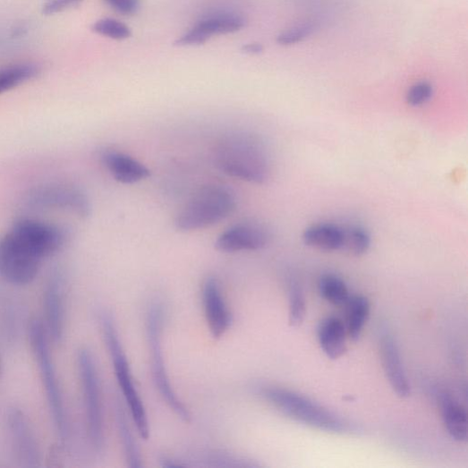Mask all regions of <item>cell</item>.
Listing matches in <instances>:
<instances>
[{
	"mask_svg": "<svg viewBox=\"0 0 468 468\" xmlns=\"http://www.w3.org/2000/svg\"><path fill=\"white\" fill-rule=\"evenodd\" d=\"M440 407L445 427L457 442L467 439V413L465 408L447 393L440 396Z\"/></svg>",
	"mask_w": 468,
	"mask_h": 468,
	"instance_id": "cell-18",
	"label": "cell"
},
{
	"mask_svg": "<svg viewBox=\"0 0 468 468\" xmlns=\"http://www.w3.org/2000/svg\"><path fill=\"white\" fill-rule=\"evenodd\" d=\"M82 2L83 0H47L42 7V13L47 16L61 13L79 7Z\"/></svg>",
	"mask_w": 468,
	"mask_h": 468,
	"instance_id": "cell-30",
	"label": "cell"
},
{
	"mask_svg": "<svg viewBox=\"0 0 468 468\" xmlns=\"http://www.w3.org/2000/svg\"><path fill=\"white\" fill-rule=\"evenodd\" d=\"M345 324L337 318L330 317L322 320L318 329L319 345L331 360L343 357L347 352Z\"/></svg>",
	"mask_w": 468,
	"mask_h": 468,
	"instance_id": "cell-17",
	"label": "cell"
},
{
	"mask_svg": "<svg viewBox=\"0 0 468 468\" xmlns=\"http://www.w3.org/2000/svg\"><path fill=\"white\" fill-rule=\"evenodd\" d=\"M319 290L323 299L334 306H345L351 297L345 282L332 274L319 278Z\"/></svg>",
	"mask_w": 468,
	"mask_h": 468,
	"instance_id": "cell-23",
	"label": "cell"
},
{
	"mask_svg": "<svg viewBox=\"0 0 468 468\" xmlns=\"http://www.w3.org/2000/svg\"><path fill=\"white\" fill-rule=\"evenodd\" d=\"M433 95L432 84L428 81H420L409 89L406 101L411 106L416 107L430 102Z\"/></svg>",
	"mask_w": 468,
	"mask_h": 468,
	"instance_id": "cell-29",
	"label": "cell"
},
{
	"mask_svg": "<svg viewBox=\"0 0 468 468\" xmlns=\"http://www.w3.org/2000/svg\"><path fill=\"white\" fill-rule=\"evenodd\" d=\"M92 30L102 36L115 40H123L132 36V30L123 22L115 19H102L98 21Z\"/></svg>",
	"mask_w": 468,
	"mask_h": 468,
	"instance_id": "cell-27",
	"label": "cell"
},
{
	"mask_svg": "<svg viewBox=\"0 0 468 468\" xmlns=\"http://www.w3.org/2000/svg\"><path fill=\"white\" fill-rule=\"evenodd\" d=\"M306 317V302L302 286L291 279L289 283V325L300 327Z\"/></svg>",
	"mask_w": 468,
	"mask_h": 468,
	"instance_id": "cell-26",
	"label": "cell"
},
{
	"mask_svg": "<svg viewBox=\"0 0 468 468\" xmlns=\"http://www.w3.org/2000/svg\"><path fill=\"white\" fill-rule=\"evenodd\" d=\"M100 157L111 176L120 183L135 184L150 176V170L144 164L118 150L106 149Z\"/></svg>",
	"mask_w": 468,
	"mask_h": 468,
	"instance_id": "cell-16",
	"label": "cell"
},
{
	"mask_svg": "<svg viewBox=\"0 0 468 468\" xmlns=\"http://www.w3.org/2000/svg\"><path fill=\"white\" fill-rule=\"evenodd\" d=\"M65 230L30 219L17 221L0 238V277L14 285H27L37 277L42 263L64 246Z\"/></svg>",
	"mask_w": 468,
	"mask_h": 468,
	"instance_id": "cell-1",
	"label": "cell"
},
{
	"mask_svg": "<svg viewBox=\"0 0 468 468\" xmlns=\"http://www.w3.org/2000/svg\"><path fill=\"white\" fill-rule=\"evenodd\" d=\"M215 161L223 174L243 182L263 184L270 177L268 148L252 133L234 132L224 137L216 148Z\"/></svg>",
	"mask_w": 468,
	"mask_h": 468,
	"instance_id": "cell-2",
	"label": "cell"
},
{
	"mask_svg": "<svg viewBox=\"0 0 468 468\" xmlns=\"http://www.w3.org/2000/svg\"><path fill=\"white\" fill-rule=\"evenodd\" d=\"M115 420L127 464L132 468L142 467V458L137 442L132 432L130 423L127 421L124 411L118 404L115 408Z\"/></svg>",
	"mask_w": 468,
	"mask_h": 468,
	"instance_id": "cell-21",
	"label": "cell"
},
{
	"mask_svg": "<svg viewBox=\"0 0 468 468\" xmlns=\"http://www.w3.org/2000/svg\"><path fill=\"white\" fill-rule=\"evenodd\" d=\"M242 51L250 55H259L264 52V47L259 42H251V44L244 45Z\"/></svg>",
	"mask_w": 468,
	"mask_h": 468,
	"instance_id": "cell-32",
	"label": "cell"
},
{
	"mask_svg": "<svg viewBox=\"0 0 468 468\" xmlns=\"http://www.w3.org/2000/svg\"><path fill=\"white\" fill-rule=\"evenodd\" d=\"M343 248L345 251L361 257L370 247V235L366 229L360 225H352L343 227Z\"/></svg>",
	"mask_w": 468,
	"mask_h": 468,
	"instance_id": "cell-25",
	"label": "cell"
},
{
	"mask_svg": "<svg viewBox=\"0 0 468 468\" xmlns=\"http://www.w3.org/2000/svg\"><path fill=\"white\" fill-rule=\"evenodd\" d=\"M7 427L17 460L22 466L37 467L39 447L30 421L23 411L12 407L7 412Z\"/></svg>",
	"mask_w": 468,
	"mask_h": 468,
	"instance_id": "cell-11",
	"label": "cell"
},
{
	"mask_svg": "<svg viewBox=\"0 0 468 468\" xmlns=\"http://www.w3.org/2000/svg\"><path fill=\"white\" fill-rule=\"evenodd\" d=\"M3 373V362H2V357H0V376H2Z\"/></svg>",
	"mask_w": 468,
	"mask_h": 468,
	"instance_id": "cell-33",
	"label": "cell"
},
{
	"mask_svg": "<svg viewBox=\"0 0 468 468\" xmlns=\"http://www.w3.org/2000/svg\"><path fill=\"white\" fill-rule=\"evenodd\" d=\"M113 10L123 15H134L140 8V0H105Z\"/></svg>",
	"mask_w": 468,
	"mask_h": 468,
	"instance_id": "cell-31",
	"label": "cell"
},
{
	"mask_svg": "<svg viewBox=\"0 0 468 468\" xmlns=\"http://www.w3.org/2000/svg\"><path fill=\"white\" fill-rule=\"evenodd\" d=\"M194 461L206 467H259L260 464L251 460L225 453L224 451L208 450L194 455Z\"/></svg>",
	"mask_w": 468,
	"mask_h": 468,
	"instance_id": "cell-24",
	"label": "cell"
},
{
	"mask_svg": "<svg viewBox=\"0 0 468 468\" xmlns=\"http://www.w3.org/2000/svg\"><path fill=\"white\" fill-rule=\"evenodd\" d=\"M38 73V66L31 63L18 64L0 69V95L20 87L34 79Z\"/></svg>",
	"mask_w": 468,
	"mask_h": 468,
	"instance_id": "cell-22",
	"label": "cell"
},
{
	"mask_svg": "<svg viewBox=\"0 0 468 468\" xmlns=\"http://www.w3.org/2000/svg\"><path fill=\"white\" fill-rule=\"evenodd\" d=\"M202 303L211 336L217 339L221 338L232 327L234 319L217 277H208L204 280Z\"/></svg>",
	"mask_w": 468,
	"mask_h": 468,
	"instance_id": "cell-13",
	"label": "cell"
},
{
	"mask_svg": "<svg viewBox=\"0 0 468 468\" xmlns=\"http://www.w3.org/2000/svg\"><path fill=\"white\" fill-rule=\"evenodd\" d=\"M346 330L349 336L356 342L362 335L370 313V304L363 295L351 296L346 303Z\"/></svg>",
	"mask_w": 468,
	"mask_h": 468,
	"instance_id": "cell-20",
	"label": "cell"
},
{
	"mask_svg": "<svg viewBox=\"0 0 468 468\" xmlns=\"http://www.w3.org/2000/svg\"><path fill=\"white\" fill-rule=\"evenodd\" d=\"M27 201L31 206L67 209L82 218L91 214V203L87 194L76 187L64 184L37 187L30 191Z\"/></svg>",
	"mask_w": 468,
	"mask_h": 468,
	"instance_id": "cell-9",
	"label": "cell"
},
{
	"mask_svg": "<svg viewBox=\"0 0 468 468\" xmlns=\"http://www.w3.org/2000/svg\"><path fill=\"white\" fill-rule=\"evenodd\" d=\"M165 319L164 306L160 302H154L148 309L146 317V333L151 355V369L154 384L167 406L183 421L189 422L191 414L183 402L174 390L164 362L162 348V332Z\"/></svg>",
	"mask_w": 468,
	"mask_h": 468,
	"instance_id": "cell-7",
	"label": "cell"
},
{
	"mask_svg": "<svg viewBox=\"0 0 468 468\" xmlns=\"http://www.w3.org/2000/svg\"><path fill=\"white\" fill-rule=\"evenodd\" d=\"M305 243L311 247L331 251L342 250L343 227L333 224H318L308 227L303 234Z\"/></svg>",
	"mask_w": 468,
	"mask_h": 468,
	"instance_id": "cell-19",
	"label": "cell"
},
{
	"mask_svg": "<svg viewBox=\"0 0 468 468\" xmlns=\"http://www.w3.org/2000/svg\"><path fill=\"white\" fill-rule=\"evenodd\" d=\"M379 346L382 365L393 390L399 397L408 398L411 396V386L394 336L389 332L382 333Z\"/></svg>",
	"mask_w": 468,
	"mask_h": 468,
	"instance_id": "cell-15",
	"label": "cell"
},
{
	"mask_svg": "<svg viewBox=\"0 0 468 468\" xmlns=\"http://www.w3.org/2000/svg\"><path fill=\"white\" fill-rule=\"evenodd\" d=\"M270 241L268 230L260 224L243 222L223 232L216 242V247L223 252L258 251L265 248Z\"/></svg>",
	"mask_w": 468,
	"mask_h": 468,
	"instance_id": "cell-14",
	"label": "cell"
},
{
	"mask_svg": "<svg viewBox=\"0 0 468 468\" xmlns=\"http://www.w3.org/2000/svg\"><path fill=\"white\" fill-rule=\"evenodd\" d=\"M259 394L285 415L309 427L335 434L358 433L355 424L300 394L276 387H259Z\"/></svg>",
	"mask_w": 468,
	"mask_h": 468,
	"instance_id": "cell-3",
	"label": "cell"
},
{
	"mask_svg": "<svg viewBox=\"0 0 468 468\" xmlns=\"http://www.w3.org/2000/svg\"><path fill=\"white\" fill-rule=\"evenodd\" d=\"M46 328L55 344L64 338L66 318V288L61 272H54L48 278L44 291Z\"/></svg>",
	"mask_w": 468,
	"mask_h": 468,
	"instance_id": "cell-12",
	"label": "cell"
},
{
	"mask_svg": "<svg viewBox=\"0 0 468 468\" xmlns=\"http://www.w3.org/2000/svg\"><path fill=\"white\" fill-rule=\"evenodd\" d=\"M246 20L243 15L230 12H221L202 18L190 30L176 41L179 47H198L215 35L234 33L245 27Z\"/></svg>",
	"mask_w": 468,
	"mask_h": 468,
	"instance_id": "cell-10",
	"label": "cell"
},
{
	"mask_svg": "<svg viewBox=\"0 0 468 468\" xmlns=\"http://www.w3.org/2000/svg\"><path fill=\"white\" fill-rule=\"evenodd\" d=\"M77 368L81 380L89 443L97 454L105 447L104 415L97 363L89 349H80Z\"/></svg>",
	"mask_w": 468,
	"mask_h": 468,
	"instance_id": "cell-8",
	"label": "cell"
},
{
	"mask_svg": "<svg viewBox=\"0 0 468 468\" xmlns=\"http://www.w3.org/2000/svg\"><path fill=\"white\" fill-rule=\"evenodd\" d=\"M234 192L226 186L211 184L197 191L179 210L175 226L193 232L216 225L228 218L236 208Z\"/></svg>",
	"mask_w": 468,
	"mask_h": 468,
	"instance_id": "cell-5",
	"label": "cell"
},
{
	"mask_svg": "<svg viewBox=\"0 0 468 468\" xmlns=\"http://www.w3.org/2000/svg\"><path fill=\"white\" fill-rule=\"evenodd\" d=\"M99 317L103 337L111 358L117 384L127 407L130 409L140 437L144 440H149L150 430L148 413L136 387L132 368L121 344L115 323L111 314L106 311L101 312Z\"/></svg>",
	"mask_w": 468,
	"mask_h": 468,
	"instance_id": "cell-6",
	"label": "cell"
},
{
	"mask_svg": "<svg viewBox=\"0 0 468 468\" xmlns=\"http://www.w3.org/2000/svg\"><path fill=\"white\" fill-rule=\"evenodd\" d=\"M316 30V25L312 22H305L300 25H295L291 29L282 32L277 37V42L281 46H292L301 42L311 36Z\"/></svg>",
	"mask_w": 468,
	"mask_h": 468,
	"instance_id": "cell-28",
	"label": "cell"
},
{
	"mask_svg": "<svg viewBox=\"0 0 468 468\" xmlns=\"http://www.w3.org/2000/svg\"><path fill=\"white\" fill-rule=\"evenodd\" d=\"M29 338L55 427L61 440L65 443L70 436V424L64 395L50 350L48 333L45 325L38 319L30 321Z\"/></svg>",
	"mask_w": 468,
	"mask_h": 468,
	"instance_id": "cell-4",
	"label": "cell"
}]
</instances>
